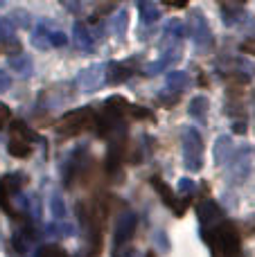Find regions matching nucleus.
Instances as JSON below:
<instances>
[{
    "label": "nucleus",
    "instance_id": "obj_11",
    "mask_svg": "<svg viewBox=\"0 0 255 257\" xmlns=\"http://www.w3.org/2000/svg\"><path fill=\"white\" fill-rule=\"evenodd\" d=\"M72 41H75V45L79 50H84V52H90V50L95 48V36L90 34V30L81 21H77L75 27H72Z\"/></svg>",
    "mask_w": 255,
    "mask_h": 257
},
{
    "label": "nucleus",
    "instance_id": "obj_3",
    "mask_svg": "<svg viewBox=\"0 0 255 257\" xmlns=\"http://www.w3.org/2000/svg\"><path fill=\"white\" fill-rule=\"evenodd\" d=\"M18 190H21V176L18 174H7V176L0 178V208L9 214V217L16 219V210H14L12 201H18Z\"/></svg>",
    "mask_w": 255,
    "mask_h": 257
},
{
    "label": "nucleus",
    "instance_id": "obj_9",
    "mask_svg": "<svg viewBox=\"0 0 255 257\" xmlns=\"http://www.w3.org/2000/svg\"><path fill=\"white\" fill-rule=\"evenodd\" d=\"M136 223H138V219H136V214H131V212H124L120 219H117V226H115V246H122L124 241H129L131 237H134Z\"/></svg>",
    "mask_w": 255,
    "mask_h": 257
},
{
    "label": "nucleus",
    "instance_id": "obj_14",
    "mask_svg": "<svg viewBox=\"0 0 255 257\" xmlns=\"http://www.w3.org/2000/svg\"><path fill=\"white\" fill-rule=\"evenodd\" d=\"M233 154H235V149H233V145H230V138L221 136L215 145V160L219 165H226L230 158H233Z\"/></svg>",
    "mask_w": 255,
    "mask_h": 257
},
{
    "label": "nucleus",
    "instance_id": "obj_24",
    "mask_svg": "<svg viewBox=\"0 0 255 257\" xmlns=\"http://www.w3.org/2000/svg\"><path fill=\"white\" fill-rule=\"evenodd\" d=\"M50 210H52L54 219H63V217H66V208H63L61 196H57V194L52 196V201H50Z\"/></svg>",
    "mask_w": 255,
    "mask_h": 257
},
{
    "label": "nucleus",
    "instance_id": "obj_5",
    "mask_svg": "<svg viewBox=\"0 0 255 257\" xmlns=\"http://www.w3.org/2000/svg\"><path fill=\"white\" fill-rule=\"evenodd\" d=\"M104 81H106V66L104 63H95V66L81 70L77 77V86H79L81 93H95Z\"/></svg>",
    "mask_w": 255,
    "mask_h": 257
},
{
    "label": "nucleus",
    "instance_id": "obj_26",
    "mask_svg": "<svg viewBox=\"0 0 255 257\" xmlns=\"http://www.w3.org/2000/svg\"><path fill=\"white\" fill-rule=\"evenodd\" d=\"M167 34H172L174 36V39H181V36H183V25H181L179 21H172V23H167Z\"/></svg>",
    "mask_w": 255,
    "mask_h": 257
},
{
    "label": "nucleus",
    "instance_id": "obj_4",
    "mask_svg": "<svg viewBox=\"0 0 255 257\" xmlns=\"http://www.w3.org/2000/svg\"><path fill=\"white\" fill-rule=\"evenodd\" d=\"M188 27H190V36H192L197 48H201V50L212 48V41H215L212 39V30H210V25H208L206 16H203L201 12H192Z\"/></svg>",
    "mask_w": 255,
    "mask_h": 257
},
{
    "label": "nucleus",
    "instance_id": "obj_16",
    "mask_svg": "<svg viewBox=\"0 0 255 257\" xmlns=\"http://www.w3.org/2000/svg\"><path fill=\"white\" fill-rule=\"evenodd\" d=\"M208 99L203 97V95H197V97H192V102H190V115L194 117V120H199L201 124H206V117H208Z\"/></svg>",
    "mask_w": 255,
    "mask_h": 257
},
{
    "label": "nucleus",
    "instance_id": "obj_17",
    "mask_svg": "<svg viewBox=\"0 0 255 257\" xmlns=\"http://www.w3.org/2000/svg\"><path fill=\"white\" fill-rule=\"evenodd\" d=\"M131 77L129 68L122 66V63H108L106 66V81L108 84H122Z\"/></svg>",
    "mask_w": 255,
    "mask_h": 257
},
{
    "label": "nucleus",
    "instance_id": "obj_2",
    "mask_svg": "<svg viewBox=\"0 0 255 257\" xmlns=\"http://www.w3.org/2000/svg\"><path fill=\"white\" fill-rule=\"evenodd\" d=\"M203 138L194 126L183 131V165L188 172H199L203 167Z\"/></svg>",
    "mask_w": 255,
    "mask_h": 257
},
{
    "label": "nucleus",
    "instance_id": "obj_32",
    "mask_svg": "<svg viewBox=\"0 0 255 257\" xmlns=\"http://www.w3.org/2000/svg\"><path fill=\"white\" fill-rule=\"evenodd\" d=\"M145 257H156V255H152V253H149V255H145Z\"/></svg>",
    "mask_w": 255,
    "mask_h": 257
},
{
    "label": "nucleus",
    "instance_id": "obj_29",
    "mask_svg": "<svg viewBox=\"0 0 255 257\" xmlns=\"http://www.w3.org/2000/svg\"><path fill=\"white\" fill-rule=\"evenodd\" d=\"M9 86H12V79H9V75H7V72L0 70V93L9 90Z\"/></svg>",
    "mask_w": 255,
    "mask_h": 257
},
{
    "label": "nucleus",
    "instance_id": "obj_6",
    "mask_svg": "<svg viewBox=\"0 0 255 257\" xmlns=\"http://www.w3.org/2000/svg\"><path fill=\"white\" fill-rule=\"evenodd\" d=\"M197 214H199V223H201V228H203V235H206V232H210V228L219 226L221 217H224V214H221V210H219V205H217L215 201H210V199H206V201H201V203H199Z\"/></svg>",
    "mask_w": 255,
    "mask_h": 257
},
{
    "label": "nucleus",
    "instance_id": "obj_15",
    "mask_svg": "<svg viewBox=\"0 0 255 257\" xmlns=\"http://www.w3.org/2000/svg\"><path fill=\"white\" fill-rule=\"evenodd\" d=\"M221 16H224L226 25H239L242 18H248V14L244 12V7H235V5H221Z\"/></svg>",
    "mask_w": 255,
    "mask_h": 257
},
{
    "label": "nucleus",
    "instance_id": "obj_23",
    "mask_svg": "<svg viewBox=\"0 0 255 257\" xmlns=\"http://www.w3.org/2000/svg\"><path fill=\"white\" fill-rule=\"evenodd\" d=\"M9 154L16 156V158H25V156L32 154V147L27 142H21V140H12L9 142Z\"/></svg>",
    "mask_w": 255,
    "mask_h": 257
},
{
    "label": "nucleus",
    "instance_id": "obj_22",
    "mask_svg": "<svg viewBox=\"0 0 255 257\" xmlns=\"http://www.w3.org/2000/svg\"><path fill=\"white\" fill-rule=\"evenodd\" d=\"M138 12H140V18H143V23H156L158 16H161V12H158V7L154 3H138Z\"/></svg>",
    "mask_w": 255,
    "mask_h": 257
},
{
    "label": "nucleus",
    "instance_id": "obj_19",
    "mask_svg": "<svg viewBox=\"0 0 255 257\" xmlns=\"http://www.w3.org/2000/svg\"><path fill=\"white\" fill-rule=\"evenodd\" d=\"M9 68L16 70L18 75L23 77H30L32 75V59L27 54H18V57H12L9 59Z\"/></svg>",
    "mask_w": 255,
    "mask_h": 257
},
{
    "label": "nucleus",
    "instance_id": "obj_13",
    "mask_svg": "<svg viewBox=\"0 0 255 257\" xmlns=\"http://www.w3.org/2000/svg\"><path fill=\"white\" fill-rule=\"evenodd\" d=\"M165 84H167V90H170V93L179 95V93H183V90L190 86V75H188V72H183V70L167 72Z\"/></svg>",
    "mask_w": 255,
    "mask_h": 257
},
{
    "label": "nucleus",
    "instance_id": "obj_27",
    "mask_svg": "<svg viewBox=\"0 0 255 257\" xmlns=\"http://www.w3.org/2000/svg\"><path fill=\"white\" fill-rule=\"evenodd\" d=\"M66 43H68V36L63 34V32H54L52 30V34H50V45H57L59 48V45H66Z\"/></svg>",
    "mask_w": 255,
    "mask_h": 257
},
{
    "label": "nucleus",
    "instance_id": "obj_1",
    "mask_svg": "<svg viewBox=\"0 0 255 257\" xmlns=\"http://www.w3.org/2000/svg\"><path fill=\"white\" fill-rule=\"evenodd\" d=\"M93 120H95V113L90 106H84V108H77V111H70L57 122V133L59 136H79L84 133L86 128L93 126Z\"/></svg>",
    "mask_w": 255,
    "mask_h": 257
},
{
    "label": "nucleus",
    "instance_id": "obj_8",
    "mask_svg": "<svg viewBox=\"0 0 255 257\" xmlns=\"http://www.w3.org/2000/svg\"><path fill=\"white\" fill-rule=\"evenodd\" d=\"M0 43L12 54H21V43L16 39V27L9 18H0Z\"/></svg>",
    "mask_w": 255,
    "mask_h": 257
},
{
    "label": "nucleus",
    "instance_id": "obj_10",
    "mask_svg": "<svg viewBox=\"0 0 255 257\" xmlns=\"http://www.w3.org/2000/svg\"><path fill=\"white\" fill-rule=\"evenodd\" d=\"M152 185H154V190H156L158 194L163 196V201H165V205H167V208H172L176 214H183V212H185V203H181V201L176 199V194H174V192H172L170 187H167L165 183H163L158 176H154V178H152Z\"/></svg>",
    "mask_w": 255,
    "mask_h": 257
},
{
    "label": "nucleus",
    "instance_id": "obj_12",
    "mask_svg": "<svg viewBox=\"0 0 255 257\" xmlns=\"http://www.w3.org/2000/svg\"><path fill=\"white\" fill-rule=\"evenodd\" d=\"M179 59V48H172V50H167L165 54H163L158 61H154V63H149L147 68H145V72H147L149 77H154V75H158V72H163V70H167V68L172 66V63Z\"/></svg>",
    "mask_w": 255,
    "mask_h": 257
},
{
    "label": "nucleus",
    "instance_id": "obj_25",
    "mask_svg": "<svg viewBox=\"0 0 255 257\" xmlns=\"http://www.w3.org/2000/svg\"><path fill=\"white\" fill-rule=\"evenodd\" d=\"M36 257H68V255L59 246H43V248H39Z\"/></svg>",
    "mask_w": 255,
    "mask_h": 257
},
{
    "label": "nucleus",
    "instance_id": "obj_30",
    "mask_svg": "<svg viewBox=\"0 0 255 257\" xmlns=\"http://www.w3.org/2000/svg\"><path fill=\"white\" fill-rule=\"evenodd\" d=\"M7 122H9V108L5 106L3 102H0V128L7 124Z\"/></svg>",
    "mask_w": 255,
    "mask_h": 257
},
{
    "label": "nucleus",
    "instance_id": "obj_20",
    "mask_svg": "<svg viewBox=\"0 0 255 257\" xmlns=\"http://www.w3.org/2000/svg\"><path fill=\"white\" fill-rule=\"evenodd\" d=\"M111 27L117 36H124L126 27H129V12H126V9H120V12L111 18Z\"/></svg>",
    "mask_w": 255,
    "mask_h": 257
},
{
    "label": "nucleus",
    "instance_id": "obj_31",
    "mask_svg": "<svg viewBox=\"0 0 255 257\" xmlns=\"http://www.w3.org/2000/svg\"><path fill=\"white\" fill-rule=\"evenodd\" d=\"M242 50H244V52H253L255 54V36H253V39H248V41H244Z\"/></svg>",
    "mask_w": 255,
    "mask_h": 257
},
{
    "label": "nucleus",
    "instance_id": "obj_28",
    "mask_svg": "<svg viewBox=\"0 0 255 257\" xmlns=\"http://www.w3.org/2000/svg\"><path fill=\"white\" fill-rule=\"evenodd\" d=\"M179 190L183 192V194H190V192H194V183L190 181V178H181V181H179Z\"/></svg>",
    "mask_w": 255,
    "mask_h": 257
},
{
    "label": "nucleus",
    "instance_id": "obj_7",
    "mask_svg": "<svg viewBox=\"0 0 255 257\" xmlns=\"http://www.w3.org/2000/svg\"><path fill=\"white\" fill-rule=\"evenodd\" d=\"M230 169H228V178L233 183H242L244 178L248 176V169H251V149H239L233 154V158H230Z\"/></svg>",
    "mask_w": 255,
    "mask_h": 257
},
{
    "label": "nucleus",
    "instance_id": "obj_33",
    "mask_svg": "<svg viewBox=\"0 0 255 257\" xmlns=\"http://www.w3.org/2000/svg\"><path fill=\"white\" fill-rule=\"evenodd\" d=\"M115 257H120V255H115Z\"/></svg>",
    "mask_w": 255,
    "mask_h": 257
},
{
    "label": "nucleus",
    "instance_id": "obj_18",
    "mask_svg": "<svg viewBox=\"0 0 255 257\" xmlns=\"http://www.w3.org/2000/svg\"><path fill=\"white\" fill-rule=\"evenodd\" d=\"M50 34H52V30H48V25L45 23H39L36 25V30L32 32V45L39 50H45L50 48Z\"/></svg>",
    "mask_w": 255,
    "mask_h": 257
},
{
    "label": "nucleus",
    "instance_id": "obj_21",
    "mask_svg": "<svg viewBox=\"0 0 255 257\" xmlns=\"http://www.w3.org/2000/svg\"><path fill=\"white\" fill-rule=\"evenodd\" d=\"M12 140L32 142V140H36V133L32 131V128H27L23 122H14V124H12Z\"/></svg>",
    "mask_w": 255,
    "mask_h": 257
}]
</instances>
